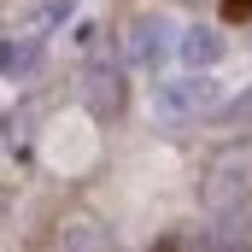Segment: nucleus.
<instances>
[{
    "label": "nucleus",
    "instance_id": "6e6552de",
    "mask_svg": "<svg viewBox=\"0 0 252 252\" xmlns=\"http://www.w3.org/2000/svg\"><path fill=\"white\" fill-rule=\"evenodd\" d=\"M223 118H229V124H247V129H252V88L241 94V100H229V106H223Z\"/></svg>",
    "mask_w": 252,
    "mask_h": 252
},
{
    "label": "nucleus",
    "instance_id": "39448f33",
    "mask_svg": "<svg viewBox=\"0 0 252 252\" xmlns=\"http://www.w3.org/2000/svg\"><path fill=\"white\" fill-rule=\"evenodd\" d=\"M182 59H188L193 70L217 64L223 59V35H217V30H188V35H182Z\"/></svg>",
    "mask_w": 252,
    "mask_h": 252
},
{
    "label": "nucleus",
    "instance_id": "0eeeda50",
    "mask_svg": "<svg viewBox=\"0 0 252 252\" xmlns=\"http://www.w3.org/2000/svg\"><path fill=\"white\" fill-rule=\"evenodd\" d=\"M153 252H205V241H199V235H188V229H176V235L153 241Z\"/></svg>",
    "mask_w": 252,
    "mask_h": 252
},
{
    "label": "nucleus",
    "instance_id": "423d86ee",
    "mask_svg": "<svg viewBox=\"0 0 252 252\" xmlns=\"http://www.w3.org/2000/svg\"><path fill=\"white\" fill-rule=\"evenodd\" d=\"M64 252H112V241H106V229H100V223H88V217H82V223H70V229H64Z\"/></svg>",
    "mask_w": 252,
    "mask_h": 252
},
{
    "label": "nucleus",
    "instance_id": "f03ea898",
    "mask_svg": "<svg viewBox=\"0 0 252 252\" xmlns=\"http://www.w3.org/2000/svg\"><path fill=\"white\" fill-rule=\"evenodd\" d=\"M211 100H217V82H205V76H182V82L158 88V112L164 118H199V112H211Z\"/></svg>",
    "mask_w": 252,
    "mask_h": 252
},
{
    "label": "nucleus",
    "instance_id": "7ed1b4c3",
    "mask_svg": "<svg viewBox=\"0 0 252 252\" xmlns=\"http://www.w3.org/2000/svg\"><path fill=\"white\" fill-rule=\"evenodd\" d=\"M88 112L94 118H118L124 112V76L118 70H94L88 76Z\"/></svg>",
    "mask_w": 252,
    "mask_h": 252
},
{
    "label": "nucleus",
    "instance_id": "20e7f679",
    "mask_svg": "<svg viewBox=\"0 0 252 252\" xmlns=\"http://www.w3.org/2000/svg\"><path fill=\"white\" fill-rule=\"evenodd\" d=\"M164 35H170V24H164L158 12H153V18H135V24H129V53L141 64L158 59V53H164Z\"/></svg>",
    "mask_w": 252,
    "mask_h": 252
},
{
    "label": "nucleus",
    "instance_id": "1a4fd4ad",
    "mask_svg": "<svg viewBox=\"0 0 252 252\" xmlns=\"http://www.w3.org/2000/svg\"><path fill=\"white\" fill-rule=\"evenodd\" d=\"M247 12H252V0H223V18H229V24H241Z\"/></svg>",
    "mask_w": 252,
    "mask_h": 252
},
{
    "label": "nucleus",
    "instance_id": "f257e3e1",
    "mask_svg": "<svg viewBox=\"0 0 252 252\" xmlns=\"http://www.w3.org/2000/svg\"><path fill=\"white\" fill-rule=\"evenodd\" d=\"M247 188H252V141H235L205 170V205H235L247 199Z\"/></svg>",
    "mask_w": 252,
    "mask_h": 252
}]
</instances>
